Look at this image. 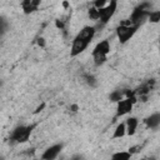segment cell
Here are the masks:
<instances>
[{
	"instance_id": "obj_1",
	"label": "cell",
	"mask_w": 160,
	"mask_h": 160,
	"mask_svg": "<svg viewBox=\"0 0 160 160\" xmlns=\"http://www.w3.org/2000/svg\"><path fill=\"white\" fill-rule=\"evenodd\" d=\"M95 34H96L95 26H90V25L84 26L72 40L71 49H70V56L75 58L80 54H82L86 50V48L89 46V44L91 42V40L94 39Z\"/></svg>"
},
{
	"instance_id": "obj_2",
	"label": "cell",
	"mask_w": 160,
	"mask_h": 160,
	"mask_svg": "<svg viewBox=\"0 0 160 160\" xmlns=\"http://www.w3.org/2000/svg\"><path fill=\"white\" fill-rule=\"evenodd\" d=\"M110 54V42L109 40H101L99 41L95 48L92 49V59H94V64L95 66H100L102 65L106 60H108V55Z\"/></svg>"
},
{
	"instance_id": "obj_3",
	"label": "cell",
	"mask_w": 160,
	"mask_h": 160,
	"mask_svg": "<svg viewBox=\"0 0 160 160\" xmlns=\"http://www.w3.org/2000/svg\"><path fill=\"white\" fill-rule=\"evenodd\" d=\"M151 4L150 2H142L140 4L139 6H136L134 9V11L131 12L130 15V19L129 21L135 25L136 28H139L140 25H142L146 20H148V16H149V12L151 11Z\"/></svg>"
},
{
	"instance_id": "obj_4",
	"label": "cell",
	"mask_w": 160,
	"mask_h": 160,
	"mask_svg": "<svg viewBox=\"0 0 160 160\" xmlns=\"http://www.w3.org/2000/svg\"><path fill=\"white\" fill-rule=\"evenodd\" d=\"M136 30H138V28L135 25H132L129 20H126V21H122L120 25H118L116 36H118V39H119V41L121 44H125L134 36Z\"/></svg>"
},
{
	"instance_id": "obj_5",
	"label": "cell",
	"mask_w": 160,
	"mask_h": 160,
	"mask_svg": "<svg viewBox=\"0 0 160 160\" xmlns=\"http://www.w3.org/2000/svg\"><path fill=\"white\" fill-rule=\"evenodd\" d=\"M32 129H34V125H20V126H16L12 132H11V140L16 144H22V142H26L32 132Z\"/></svg>"
},
{
	"instance_id": "obj_6",
	"label": "cell",
	"mask_w": 160,
	"mask_h": 160,
	"mask_svg": "<svg viewBox=\"0 0 160 160\" xmlns=\"http://www.w3.org/2000/svg\"><path fill=\"white\" fill-rule=\"evenodd\" d=\"M116 8H118V2L112 0V1H108V4L104 8L99 9V14H100L99 25H100V28L105 26L109 22V20L114 16V14L116 11Z\"/></svg>"
},
{
	"instance_id": "obj_7",
	"label": "cell",
	"mask_w": 160,
	"mask_h": 160,
	"mask_svg": "<svg viewBox=\"0 0 160 160\" xmlns=\"http://www.w3.org/2000/svg\"><path fill=\"white\" fill-rule=\"evenodd\" d=\"M135 101H136L135 96L134 98H124L120 101H118L116 102V118L125 116V115L130 114L134 108Z\"/></svg>"
},
{
	"instance_id": "obj_8",
	"label": "cell",
	"mask_w": 160,
	"mask_h": 160,
	"mask_svg": "<svg viewBox=\"0 0 160 160\" xmlns=\"http://www.w3.org/2000/svg\"><path fill=\"white\" fill-rule=\"evenodd\" d=\"M64 145L62 144H54L51 146H49L41 155V160H55L60 152L62 151Z\"/></svg>"
},
{
	"instance_id": "obj_9",
	"label": "cell",
	"mask_w": 160,
	"mask_h": 160,
	"mask_svg": "<svg viewBox=\"0 0 160 160\" xmlns=\"http://www.w3.org/2000/svg\"><path fill=\"white\" fill-rule=\"evenodd\" d=\"M124 124H125L126 135L132 136V135L136 132V129H138V125H139V120H138V118H135V116H130V118L126 119V121H125Z\"/></svg>"
},
{
	"instance_id": "obj_10",
	"label": "cell",
	"mask_w": 160,
	"mask_h": 160,
	"mask_svg": "<svg viewBox=\"0 0 160 160\" xmlns=\"http://www.w3.org/2000/svg\"><path fill=\"white\" fill-rule=\"evenodd\" d=\"M39 5H40L39 0H25L21 2V8H22L25 14H31V12L36 11Z\"/></svg>"
},
{
	"instance_id": "obj_11",
	"label": "cell",
	"mask_w": 160,
	"mask_h": 160,
	"mask_svg": "<svg viewBox=\"0 0 160 160\" xmlns=\"http://www.w3.org/2000/svg\"><path fill=\"white\" fill-rule=\"evenodd\" d=\"M145 125L149 128V129H158L159 125H160V112H154L151 114L150 116H148L145 120H144Z\"/></svg>"
},
{
	"instance_id": "obj_12",
	"label": "cell",
	"mask_w": 160,
	"mask_h": 160,
	"mask_svg": "<svg viewBox=\"0 0 160 160\" xmlns=\"http://www.w3.org/2000/svg\"><path fill=\"white\" fill-rule=\"evenodd\" d=\"M132 156V154L130 151H116L111 155L110 160H130Z\"/></svg>"
},
{
	"instance_id": "obj_13",
	"label": "cell",
	"mask_w": 160,
	"mask_h": 160,
	"mask_svg": "<svg viewBox=\"0 0 160 160\" xmlns=\"http://www.w3.org/2000/svg\"><path fill=\"white\" fill-rule=\"evenodd\" d=\"M125 135H126L125 124H124V122L118 124L116 128H115V130H114V135H112V138H114V139H120V138H122V136H125Z\"/></svg>"
},
{
	"instance_id": "obj_14",
	"label": "cell",
	"mask_w": 160,
	"mask_h": 160,
	"mask_svg": "<svg viewBox=\"0 0 160 160\" xmlns=\"http://www.w3.org/2000/svg\"><path fill=\"white\" fill-rule=\"evenodd\" d=\"M125 98V91H122V90H114L110 95H109V99H110V101H112V102H118V101H120L121 99H124Z\"/></svg>"
},
{
	"instance_id": "obj_15",
	"label": "cell",
	"mask_w": 160,
	"mask_h": 160,
	"mask_svg": "<svg viewBox=\"0 0 160 160\" xmlns=\"http://www.w3.org/2000/svg\"><path fill=\"white\" fill-rule=\"evenodd\" d=\"M148 20H149L150 22H154V24L159 22V21H160V10H151V11L149 12Z\"/></svg>"
},
{
	"instance_id": "obj_16",
	"label": "cell",
	"mask_w": 160,
	"mask_h": 160,
	"mask_svg": "<svg viewBox=\"0 0 160 160\" xmlns=\"http://www.w3.org/2000/svg\"><path fill=\"white\" fill-rule=\"evenodd\" d=\"M84 80H85V82H86L90 88H95V86L98 85V80H96V78H95L92 74H86V75L84 76Z\"/></svg>"
},
{
	"instance_id": "obj_17",
	"label": "cell",
	"mask_w": 160,
	"mask_h": 160,
	"mask_svg": "<svg viewBox=\"0 0 160 160\" xmlns=\"http://www.w3.org/2000/svg\"><path fill=\"white\" fill-rule=\"evenodd\" d=\"M88 15H89V18H90L91 20H94V21H99L100 14H99V10H98L96 8L91 6V8L89 9V11H88Z\"/></svg>"
},
{
	"instance_id": "obj_18",
	"label": "cell",
	"mask_w": 160,
	"mask_h": 160,
	"mask_svg": "<svg viewBox=\"0 0 160 160\" xmlns=\"http://www.w3.org/2000/svg\"><path fill=\"white\" fill-rule=\"evenodd\" d=\"M8 29V21L4 18H0V34L5 32Z\"/></svg>"
},
{
	"instance_id": "obj_19",
	"label": "cell",
	"mask_w": 160,
	"mask_h": 160,
	"mask_svg": "<svg viewBox=\"0 0 160 160\" xmlns=\"http://www.w3.org/2000/svg\"><path fill=\"white\" fill-rule=\"evenodd\" d=\"M38 45L39 46H45V39H42V38H40V39H38Z\"/></svg>"
},
{
	"instance_id": "obj_20",
	"label": "cell",
	"mask_w": 160,
	"mask_h": 160,
	"mask_svg": "<svg viewBox=\"0 0 160 160\" xmlns=\"http://www.w3.org/2000/svg\"><path fill=\"white\" fill-rule=\"evenodd\" d=\"M71 109H72V111H78V105H72Z\"/></svg>"
},
{
	"instance_id": "obj_21",
	"label": "cell",
	"mask_w": 160,
	"mask_h": 160,
	"mask_svg": "<svg viewBox=\"0 0 160 160\" xmlns=\"http://www.w3.org/2000/svg\"><path fill=\"white\" fill-rule=\"evenodd\" d=\"M146 160H148V159H146ZM149 160H156V159H155V158H150Z\"/></svg>"
},
{
	"instance_id": "obj_22",
	"label": "cell",
	"mask_w": 160,
	"mask_h": 160,
	"mask_svg": "<svg viewBox=\"0 0 160 160\" xmlns=\"http://www.w3.org/2000/svg\"><path fill=\"white\" fill-rule=\"evenodd\" d=\"M139 160H146V159H139Z\"/></svg>"
},
{
	"instance_id": "obj_23",
	"label": "cell",
	"mask_w": 160,
	"mask_h": 160,
	"mask_svg": "<svg viewBox=\"0 0 160 160\" xmlns=\"http://www.w3.org/2000/svg\"><path fill=\"white\" fill-rule=\"evenodd\" d=\"M35 160H38V159H35Z\"/></svg>"
},
{
	"instance_id": "obj_24",
	"label": "cell",
	"mask_w": 160,
	"mask_h": 160,
	"mask_svg": "<svg viewBox=\"0 0 160 160\" xmlns=\"http://www.w3.org/2000/svg\"><path fill=\"white\" fill-rule=\"evenodd\" d=\"M0 160H2V159H0Z\"/></svg>"
}]
</instances>
